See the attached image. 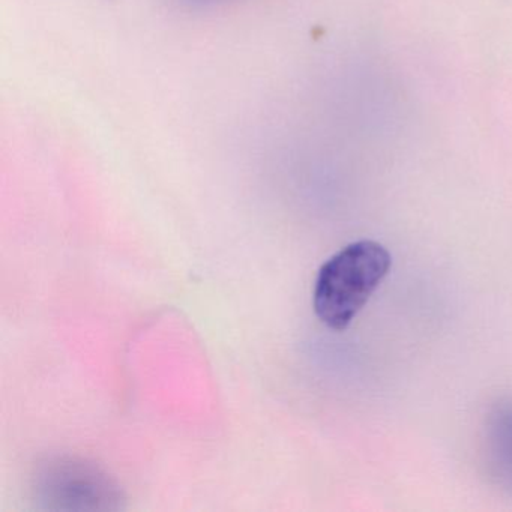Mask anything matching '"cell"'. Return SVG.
I'll return each instance as SVG.
<instances>
[{"label": "cell", "mask_w": 512, "mask_h": 512, "mask_svg": "<svg viewBox=\"0 0 512 512\" xmlns=\"http://www.w3.org/2000/svg\"><path fill=\"white\" fill-rule=\"evenodd\" d=\"M389 251L376 241H358L323 263L314 286L313 305L320 322L344 331L365 307L391 269Z\"/></svg>", "instance_id": "obj_1"}, {"label": "cell", "mask_w": 512, "mask_h": 512, "mask_svg": "<svg viewBox=\"0 0 512 512\" xmlns=\"http://www.w3.org/2000/svg\"><path fill=\"white\" fill-rule=\"evenodd\" d=\"M38 499L49 509L110 511L122 508L124 496L107 473L76 458L41 464L35 482Z\"/></svg>", "instance_id": "obj_2"}, {"label": "cell", "mask_w": 512, "mask_h": 512, "mask_svg": "<svg viewBox=\"0 0 512 512\" xmlns=\"http://www.w3.org/2000/svg\"><path fill=\"white\" fill-rule=\"evenodd\" d=\"M184 4L191 5V7H206V5L218 4L223 0H182Z\"/></svg>", "instance_id": "obj_3"}]
</instances>
